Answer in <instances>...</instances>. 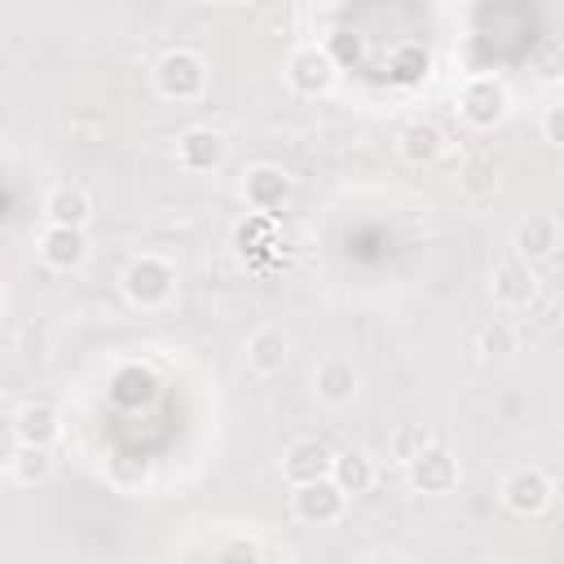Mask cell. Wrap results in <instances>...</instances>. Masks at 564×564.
I'll list each match as a JSON object with an SVG mask.
<instances>
[{"label":"cell","instance_id":"obj_20","mask_svg":"<svg viewBox=\"0 0 564 564\" xmlns=\"http://www.w3.org/2000/svg\"><path fill=\"white\" fill-rule=\"evenodd\" d=\"M9 471L18 485H44L53 476V449H35V445H18L9 458Z\"/></svg>","mask_w":564,"mask_h":564},{"label":"cell","instance_id":"obj_4","mask_svg":"<svg viewBox=\"0 0 564 564\" xmlns=\"http://www.w3.org/2000/svg\"><path fill=\"white\" fill-rule=\"evenodd\" d=\"M291 194H295V181H291V172L278 167V163H256V167L242 172V203H247L256 216H269V220H273V216L291 203Z\"/></svg>","mask_w":564,"mask_h":564},{"label":"cell","instance_id":"obj_9","mask_svg":"<svg viewBox=\"0 0 564 564\" xmlns=\"http://www.w3.org/2000/svg\"><path fill=\"white\" fill-rule=\"evenodd\" d=\"M405 476L419 494H449L458 485V458L445 449V445H423L410 463H405Z\"/></svg>","mask_w":564,"mask_h":564},{"label":"cell","instance_id":"obj_8","mask_svg":"<svg viewBox=\"0 0 564 564\" xmlns=\"http://www.w3.org/2000/svg\"><path fill=\"white\" fill-rule=\"evenodd\" d=\"M511 247L520 256V264H542L560 251V220L551 212H529L516 229H511Z\"/></svg>","mask_w":564,"mask_h":564},{"label":"cell","instance_id":"obj_7","mask_svg":"<svg viewBox=\"0 0 564 564\" xmlns=\"http://www.w3.org/2000/svg\"><path fill=\"white\" fill-rule=\"evenodd\" d=\"M551 498H555V485L538 467H516L502 480V507L516 516H542L551 507Z\"/></svg>","mask_w":564,"mask_h":564},{"label":"cell","instance_id":"obj_13","mask_svg":"<svg viewBox=\"0 0 564 564\" xmlns=\"http://www.w3.org/2000/svg\"><path fill=\"white\" fill-rule=\"evenodd\" d=\"M225 159V137L216 128H185L176 137V167L185 172H212Z\"/></svg>","mask_w":564,"mask_h":564},{"label":"cell","instance_id":"obj_5","mask_svg":"<svg viewBox=\"0 0 564 564\" xmlns=\"http://www.w3.org/2000/svg\"><path fill=\"white\" fill-rule=\"evenodd\" d=\"M291 511H295L300 524L326 529V524L344 520L348 498L339 494V485H335L330 476H322V480H308V485H295V489H291Z\"/></svg>","mask_w":564,"mask_h":564},{"label":"cell","instance_id":"obj_2","mask_svg":"<svg viewBox=\"0 0 564 564\" xmlns=\"http://www.w3.org/2000/svg\"><path fill=\"white\" fill-rule=\"evenodd\" d=\"M176 291V264L163 260V256H137L128 269H123V295L137 304V308H163Z\"/></svg>","mask_w":564,"mask_h":564},{"label":"cell","instance_id":"obj_25","mask_svg":"<svg viewBox=\"0 0 564 564\" xmlns=\"http://www.w3.org/2000/svg\"><path fill=\"white\" fill-rule=\"evenodd\" d=\"M480 564H511V560H502V555H489V560H480Z\"/></svg>","mask_w":564,"mask_h":564},{"label":"cell","instance_id":"obj_11","mask_svg":"<svg viewBox=\"0 0 564 564\" xmlns=\"http://www.w3.org/2000/svg\"><path fill=\"white\" fill-rule=\"evenodd\" d=\"M13 436L18 445H35V449H53L62 436V414L48 401H26L13 414Z\"/></svg>","mask_w":564,"mask_h":564},{"label":"cell","instance_id":"obj_21","mask_svg":"<svg viewBox=\"0 0 564 564\" xmlns=\"http://www.w3.org/2000/svg\"><path fill=\"white\" fill-rule=\"evenodd\" d=\"M463 189H471V194L494 189V163H489V159H471V163L463 167Z\"/></svg>","mask_w":564,"mask_h":564},{"label":"cell","instance_id":"obj_26","mask_svg":"<svg viewBox=\"0 0 564 564\" xmlns=\"http://www.w3.org/2000/svg\"><path fill=\"white\" fill-rule=\"evenodd\" d=\"M0 308H4V286H0Z\"/></svg>","mask_w":564,"mask_h":564},{"label":"cell","instance_id":"obj_12","mask_svg":"<svg viewBox=\"0 0 564 564\" xmlns=\"http://www.w3.org/2000/svg\"><path fill=\"white\" fill-rule=\"evenodd\" d=\"M44 220L48 225H66V229H84L93 220V198L84 185L75 181H57L48 194H44Z\"/></svg>","mask_w":564,"mask_h":564},{"label":"cell","instance_id":"obj_1","mask_svg":"<svg viewBox=\"0 0 564 564\" xmlns=\"http://www.w3.org/2000/svg\"><path fill=\"white\" fill-rule=\"evenodd\" d=\"M154 88L167 101H198L207 88V62L194 48H167L154 62Z\"/></svg>","mask_w":564,"mask_h":564},{"label":"cell","instance_id":"obj_10","mask_svg":"<svg viewBox=\"0 0 564 564\" xmlns=\"http://www.w3.org/2000/svg\"><path fill=\"white\" fill-rule=\"evenodd\" d=\"M93 256V242H88V229H66V225H48L40 234V260L57 273H75L84 269Z\"/></svg>","mask_w":564,"mask_h":564},{"label":"cell","instance_id":"obj_14","mask_svg":"<svg viewBox=\"0 0 564 564\" xmlns=\"http://www.w3.org/2000/svg\"><path fill=\"white\" fill-rule=\"evenodd\" d=\"M313 392H317V401H326V405H348L352 392H357V366H352L348 357H339V352L322 357L317 370H313Z\"/></svg>","mask_w":564,"mask_h":564},{"label":"cell","instance_id":"obj_17","mask_svg":"<svg viewBox=\"0 0 564 564\" xmlns=\"http://www.w3.org/2000/svg\"><path fill=\"white\" fill-rule=\"evenodd\" d=\"M344 498H357V494H370L375 489V458L366 449H339L330 454V471H326Z\"/></svg>","mask_w":564,"mask_h":564},{"label":"cell","instance_id":"obj_16","mask_svg":"<svg viewBox=\"0 0 564 564\" xmlns=\"http://www.w3.org/2000/svg\"><path fill=\"white\" fill-rule=\"evenodd\" d=\"M247 366L256 370V375H282V366H286V357H291V344H286V335H282V326H256L251 335H247Z\"/></svg>","mask_w":564,"mask_h":564},{"label":"cell","instance_id":"obj_15","mask_svg":"<svg viewBox=\"0 0 564 564\" xmlns=\"http://www.w3.org/2000/svg\"><path fill=\"white\" fill-rule=\"evenodd\" d=\"M326 471H330V449L322 441L304 436V441H291L282 449V476L291 480V489L295 485H308V480H322Z\"/></svg>","mask_w":564,"mask_h":564},{"label":"cell","instance_id":"obj_18","mask_svg":"<svg viewBox=\"0 0 564 564\" xmlns=\"http://www.w3.org/2000/svg\"><path fill=\"white\" fill-rule=\"evenodd\" d=\"M397 150H401V159H405V163L423 167V163H436V159H441V150H445V137H441V128H436V123H427V119H414V123H405V128H401V137H397Z\"/></svg>","mask_w":564,"mask_h":564},{"label":"cell","instance_id":"obj_19","mask_svg":"<svg viewBox=\"0 0 564 564\" xmlns=\"http://www.w3.org/2000/svg\"><path fill=\"white\" fill-rule=\"evenodd\" d=\"M494 300L502 304V308H524L529 300H533V269L529 264H502L498 273H494Z\"/></svg>","mask_w":564,"mask_h":564},{"label":"cell","instance_id":"obj_3","mask_svg":"<svg viewBox=\"0 0 564 564\" xmlns=\"http://www.w3.org/2000/svg\"><path fill=\"white\" fill-rule=\"evenodd\" d=\"M507 110H511V93H507V84L498 75H471L463 84V93H458V115L480 132L498 128L507 119Z\"/></svg>","mask_w":564,"mask_h":564},{"label":"cell","instance_id":"obj_24","mask_svg":"<svg viewBox=\"0 0 564 564\" xmlns=\"http://www.w3.org/2000/svg\"><path fill=\"white\" fill-rule=\"evenodd\" d=\"M485 352H511V330L507 326H489L485 330Z\"/></svg>","mask_w":564,"mask_h":564},{"label":"cell","instance_id":"obj_6","mask_svg":"<svg viewBox=\"0 0 564 564\" xmlns=\"http://www.w3.org/2000/svg\"><path fill=\"white\" fill-rule=\"evenodd\" d=\"M286 84H291L300 97H322V93H330V84H335V57H330L326 48H317V44L291 48V57H286Z\"/></svg>","mask_w":564,"mask_h":564},{"label":"cell","instance_id":"obj_22","mask_svg":"<svg viewBox=\"0 0 564 564\" xmlns=\"http://www.w3.org/2000/svg\"><path fill=\"white\" fill-rule=\"evenodd\" d=\"M423 445H432V436H427L423 427H401V432H397V458H401V463H410Z\"/></svg>","mask_w":564,"mask_h":564},{"label":"cell","instance_id":"obj_23","mask_svg":"<svg viewBox=\"0 0 564 564\" xmlns=\"http://www.w3.org/2000/svg\"><path fill=\"white\" fill-rule=\"evenodd\" d=\"M542 137H546V145H564V106H546Z\"/></svg>","mask_w":564,"mask_h":564}]
</instances>
